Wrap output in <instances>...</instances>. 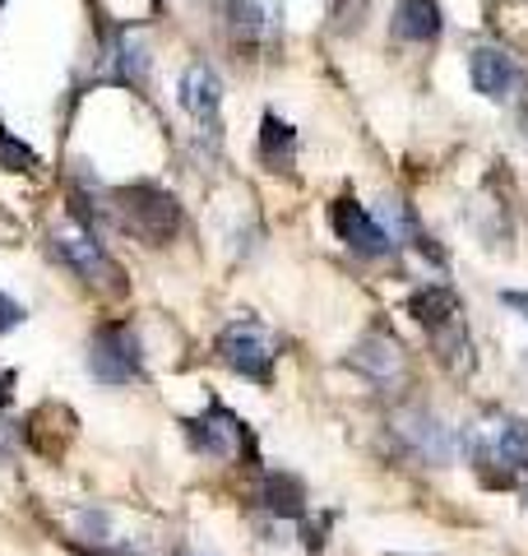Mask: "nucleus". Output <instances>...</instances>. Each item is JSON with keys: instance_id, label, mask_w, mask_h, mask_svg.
Listing matches in <instances>:
<instances>
[{"instance_id": "1", "label": "nucleus", "mask_w": 528, "mask_h": 556, "mask_svg": "<svg viewBox=\"0 0 528 556\" xmlns=\"http://www.w3.org/2000/svg\"><path fill=\"white\" fill-rule=\"evenodd\" d=\"M468 445L487 482L510 486L528 473V422H519V417H505V413L487 417V422L473 427Z\"/></svg>"}, {"instance_id": "2", "label": "nucleus", "mask_w": 528, "mask_h": 556, "mask_svg": "<svg viewBox=\"0 0 528 556\" xmlns=\"http://www.w3.org/2000/svg\"><path fill=\"white\" fill-rule=\"evenodd\" d=\"M112 200H116L112 208H116L121 228L135 232L139 241H149V247H167L176 228H181V204L158 186H126V190H116Z\"/></svg>"}, {"instance_id": "3", "label": "nucleus", "mask_w": 528, "mask_h": 556, "mask_svg": "<svg viewBox=\"0 0 528 556\" xmlns=\"http://www.w3.org/2000/svg\"><path fill=\"white\" fill-rule=\"evenodd\" d=\"M51 251H56V260L65 269H75L88 288H102V292H126V274H121L116 260L102 251V241L79 228L75 218H65L56 232H51Z\"/></svg>"}, {"instance_id": "4", "label": "nucleus", "mask_w": 528, "mask_h": 556, "mask_svg": "<svg viewBox=\"0 0 528 556\" xmlns=\"http://www.w3.org/2000/svg\"><path fill=\"white\" fill-rule=\"evenodd\" d=\"M88 376L102 386H130L144 376V353H139V334L130 325H102L93 343H88Z\"/></svg>"}, {"instance_id": "5", "label": "nucleus", "mask_w": 528, "mask_h": 556, "mask_svg": "<svg viewBox=\"0 0 528 556\" xmlns=\"http://www.w3.org/2000/svg\"><path fill=\"white\" fill-rule=\"evenodd\" d=\"M218 357H223V367H232L237 376L246 380H269L274 376V357H278V348L269 339V329L255 325V320H232L218 334Z\"/></svg>"}, {"instance_id": "6", "label": "nucleus", "mask_w": 528, "mask_h": 556, "mask_svg": "<svg viewBox=\"0 0 528 556\" xmlns=\"http://www.w3.org/2000/svg\"><path fill=\"white\" fill-rule=\"evenodd\" d=\"M186 437H190V445H196V455L218 459V464L241 459V450H246V427L223 404H209L200 417H190Z\"/></svg>"}, {"instance_id": "7", "label": "nucleus", "mask_w": 528, "mask_h": 556, "mask_svg": "<svg viewBox=\"0 0 528 556\" xmlns=\"http://www.w3.org/2000/svg\"><path fill=\"white\" fill-rule=\"evenodd\" d=\"M227 28L241 47H274L284 38V0H227Z\"/></svg>"}, {"instance_id": "8", "label": "nucleus", "mask_w": 528, "mask_h": 556, "mask_svg": "<svg viewBox=\"0 0 528 556\" xmlns=\"http://www.w3.org/2000/svg\"><path fill=\"white\" fill-rule=\"evenodd\" d=\"M329 223H334V232L343 237V247H348V251H357V255H366V260H376V255H390V251H394V237L385 232L362 204H352V200H339V204H334V208H329Z\"/></svg>"}, {"instance_id": "9", "label": "nucleus", "mask_w": 528, "mask_h": 556, "mask_svg": "<svg viewBox=\"0 0 528 556\" xmlns=\"http://www.w3.org/2000/svg\"><path fill=\"white\" fill-rule=\"evenodd\" d=\"M352 367H357L366 380H372L376 390H390L403 380V371H408V362H403V348L394 334H385V329H372L357 348H352Z\"/></svg>"}, {"instance_id": "10", "label": "nucleus", "mask_w": 528, "mask_h": 556, "mask_svg": "<svg viewBox=\"0 0 528 556\" xmlns=\"http://www.w3.org/2000/svg\"><path fill=\"white\" fill-rule=\"evenodd\" d=\"M468 75H473V89H478L482 98H491V102L515 98L519 84H524L519 61L510 56V51H501V47H478V51H473V56H468Z\"/></svg>"}, {"instance_id": "11", "label": "nucleus", "mask_w": 528, "mask_h": 556, "mask_svg": "<svg viewBox=\"0 0 528 556\" xmlns=\"http://www.w3.org/2000/svg\"><path fill=\"white\" fill-rule=\"evenodd\" d=\"M218 108H223V79L204 61H196L181 75V112L214 130L218 126Z\"/></svg>"}, {"instance_id": "12", "label": "nucleus", "mask_w": 528, "mask_h": 556, "mask_svg": "<svg viewBox=\"0 0 528 556\" xmlns=\"http://www.w3.org/2000/svg\"><path fill=\"white\" fill-rule=\"evenodd\" d=\"M399 437L408 441L417 450V459H427V464H445L454 455V445H450V431L436 422L431 413H403L399 417Z\"/></svg>"}, {"instance_id": "13", "label": "nucleus", "mask_w": 528, "mask_h": 556, "mask_svg": "<svg viewBox=\"0 0 528 556\" xmlns=\"http://www.w3.org/2000/svg\"><path fill=\"white\" fill-rule=\"evenodd\" d=\"M390 28H394V38H403V42H436L445 24H440L436 0H399Z\"/></svg>"}, {"instance_id": "14", "label": "nucleus", "mask_w": 528, "mask_h": 556, "mask_svg": "<svg viewBox=\"0 0 528 556\" xmlns=\"http://www.w3.org/2000/svg\"><path fill=\"white\" fill-rule=\"evenodd\" d=\"M292 159H297V130L269 112L264 116V130H260V163L269 172H284V167H292Z\"/></svg>"}, {"instance_id": "15", "label": "nucleus", "mask_w": 528, "mask_h": 556, "mask_svg": "<svg viewBox=\"0 0 528 556\" xmlns=\"http://www.w3.org/2000/svg\"><path fill=\"white\" fill-rule=\"evenodd\" d=\"M260 501H264V510H269V515H284V519H297V515L306 510L302 482L284 478V473H269V478L260 482Z\"/></svg>"}, {"instance_id": "16", "label": "nucleus", "mask_w": 528, "mask_h": 556, "mask_svg": "<svg viewBox=\"0 0 528 556\" xmlns=\"http://www.w3.org/2000/svg\"><path fill=\"white\" fill-rule=\"evenodd\" d=\"M0 167L5 172H33L38 167V153H33L24 139H14L5 126H0Z\"/></svg>"}, {"instance_id": "17", "label": "nucleus", "mask_w": 528, "mask_h": 556, "mask_svg": "<svg viewBox=\"0 0 528 556\" xmlns=\"http://www.w3.org/2000/svg\"><path fill=\"white\" fill-rule=\"evenodd\" d=\"M14 325H24V306L14 302V298H5V292H0V334H10Z\"/></svg>"}, {"instance_id": "18", "label": "nucleus", "mask_w": 528, "mask_h": 556, "mask_svg": "<svg viewBox=\"0 0 528 556\" xmlns=\"http://www.w3.org/2000/svg\"><path fill=\"white\" fill-rule=\"evenodd\" d=\"M510 311H524V320H528V292H505V298H501Z\"/></svg>"}, {"instance_id": "19", "label": "nucleus", "mask_w": 528, "mask_h": 556, "mask_svg": "<svg viewBox=\"0 0 528 556\" xmlns=\"http://www.w3.org/2000/svg\"><path fill=\"white\" fill-rule=\"evenodd\" d=\"M10 390H14V371H0V408L10 404Z\"/></svg>"}, {"instance_id": "20", "label": "nucleus", "mask_w": 528, "mask_h": 556, "mask_svg": "<svg viewBox=\"0 0 528 556\" xmlns=\"http://www.w3.org/2000/svg\"><path fill=\"white\" fill-rule=\"evenodd\" d=\"M524 130H528V108H524Z\"/></svg>"}, {"instance_id": "21", "label": "nucleus", "mask_w": 528, "mask_h": 556, "mask_svg": "<svg viewBox=\"0 0 528 556\" xmlns=\"http://www.w3.org/2000/svg\"><path fill=\"white\" fill-rule=\"evenodd\" d=\"M88 556H102V552H88Z\"/></svg>"}, {"instance_id": "22", "label": "nucleus", "mask_w": 528, "mask_h": 556, "mask_svg": "<svg viewBox=\"0 0 528 556\" xmlns=\"http://www.w3.org/2000/svg\"><path fill=\"white\" fill-rule=\"evenodd\" d=\"M0 5H5V0H0Z\"/></svg>"}]
</instances>
